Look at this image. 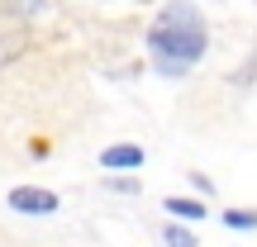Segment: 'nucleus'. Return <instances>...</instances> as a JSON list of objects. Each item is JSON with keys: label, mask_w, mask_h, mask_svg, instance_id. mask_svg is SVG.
Masks as SVG:
<instances>
[{"label": "nucleus", "mask_w": 257, "mask_h": 247, "mask_svg": "<svg viewBox=\"0 0 257 247\" xmlns=\"http://www.w3.org/2000/svg\"><path fill=\"white\" fill-rule=\"evenodd\" d=\"M162 242L167 247H195V233H186V228H176V223H172V228H162Z\"/></svg>", "instance_id": "obj_7"}, {"label": "nucleus", "mask_w": 257, "mask_h": 247, "mask_svg": "<svg viewBox=\"0 0 257 247\" xmlns=\"http://www.w3.org/2000/svg\"><path fill=\"white\" fill-rule=\"evenodd\" d=\"M167 209H172L176 219H205V204L200 200H167Z\"/></svg>", "instance_id": "obj_5"}, {"label": "nucleus", "mask_w": 257, "mask_h": 247, "mask_svg": "<svg viewBox=\"0 0 257 247\" xmlns=\"http://www.w3.org/2000/svg\"><path fill=\"white\" fill-rule=\"evenodd\" d=\"M100 166L105 171H128V166H143V147L138 143H110L100 152Z\"/></svg>", "instance_id": "obj_3"}, {"label": "nucleus", "mask_w": 257, "mask_h": 247, "mask_svg": "<svg viewBox=\"0 0 257 247\" xmlns=\"http://www.w3.org/2000/svg\"><path fill=\"white\" fill-rule=\"evenodd\" d=\"M210 48V29H205L200 10L176 0V5H162V15L148 29V53H153L157 72L162 76H186Z\"/></svg>", "instance_id": "obj_1"}, {"label": "nucleus", "mask_w": 257, "mask_h": 247, "mask_svg": "<svg viewBox=\"0 0 257 247\" xmlns=\"http://www.w3.org/2000/svg\"><path fill=\"white\" fill-rule=\"evenodd\" d=\"M10 209H19V214H53L57 195L53 190H34V185H19V190H10Z\"/></svg>", "instance_id": "obj_2"}, {"label": "nucleus", "mask_w": 257, "mask_h": 247, "mask_svg": "<svg viewBox=\"0 0 257 247\" xmlns=\"http://www.w3.org/2000/svg\"><path fill=\"white\" fill-rule=\"evenodd\" d=\"M224 223H229V228H257V209H229Z\"/></svg>", "instance_id": "obj_6"}, {"label": "nucleus", "mask_w": 257, "mask_h": 247, "mask_svg": "<svg viewBox=\"0 0 257 247\" xmlns=\"http://www.w3.org/2000/svg\"><path fill=\"white\" fill-rule=\"evenodd\" d=\"M0 5H5L10 15H38V10H43L48 0H0Z\"/></svg>", "instance_id": "obj_8"}, {"label": "nucleus", "mask_w": 257, "mask_h": 247, "mask_svg": "<svg viewBox=\"0 0 257 247\" xmlns=\"http://www.w3.org/2000/svg\"><path fill=\"white\" fill-rule=\"evenodd\" d=\"M24 48H29L24 34H0V67L15 62V57H24Z\"/></svg>", "instance_id": "obj_4"}]
</instances>
